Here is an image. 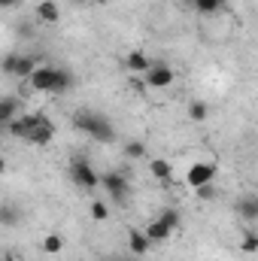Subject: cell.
I'll return each instance as SVG.
<instances>
[{"mask_svg": "<svg viewBox=\"0 0 258 261\" xmlns=\"http://www.w3.org/2000/svg\"><path fill=\"white\" fill-rule=\"evenodd\" d=\"M100 186L107 189V195L113 197L116 203H125L131 195V189H128V179L122 176V173H104L100 176Z\"/></svg>", "mask_w": 258, "mask_h": 261, "instance_id": "cell-6", "label": "cell"}, {"mask_svg": "<svg viewBox=\"0 0 258 261\" xmlns=\"http://www.w3.org/2000/svg\"><path fill=\"white\" fill-rule=\"evenodd\" d=\"M240 249H243V252H258V237L246 231V234H243V240H240Z\"/></svg>", "mask_w": 258, "mask_h": 261, "instance_id": "cell-23", "label": "cell"}, {"mask_svg": "<svg viewBox=\"0 0 258 261\" xmlns=\"http://www.w3.org/2000/svg\"><path fill=\"white\" fill-rule=\"evenodd\" d=\"M149 170H152V176H155L158 182H170V179H173V164H170L167 158H152V161H149Z\"/></svg>", "mask_w": 258, "mask_h": 261, "instance_id": "cell-13", "label": "cell"}, {"mask_svg": "<svg viewBox=\"0 0 258 261\" xmlns=\"http://www.w3.org/2000/svg\"><path fill=\"white\" fill-rule=\"evenodd\" d=\"M70 125L76 130H82V134H88V137H94V140H100V143H113V140H116V130L110 125V119L100 116V113H94V110H79V113H73Z\"/></svg>", "mask_w": 258, "mask_h": 261, "instance_id": "cell-2", "label": "cell"}, {"mask_svg": "<svg viewBox=\"0 0 258 261\" xmlns=\"http://www.w3.org/2000/svg\"><path fill=\"white\" fill-rule=\"evenodd\" d=\"M158 219H161V222H164L170 231H176V228H179V213H176V210H164Z\"/></svg>", "mask_w": 258, "mask_h": 261, "instance_id": "cell-21", "label": "cell"}, {"mask_svg": "<svg viewBox=\"0 0 258 261\" xmlns=\"http://www.w3.org/2000/svg\"><path fill=\"white\" fill-rule=\"evenodd\" d=\"M189 119H192V122H203V119H207V103H203V100L189 103Z\"/></svg>", "mask_w": 258, "mask_h": 261, "instance_id": "cell-19", "label": "cell"}, {"mask_svg": "<svg viewBox=\"0 0 258 261\" xmlns=\"http://www.w3.org/2000/svg\"><path fill=\"white\" fill-rule=\"evenodd\" d=\"M194 9L200 12V15H213V12H219V9H225V3L228 0H192Z\"/></svg>", "mask_w": 258, "mask_h": 261, "instance_id": "cell-17", "label": "cell"}, {"mask_svg": "<svg viewBox=\"0 0 258 261\" xmlns=\"http://www.w3.org/2000/svg\"><path fill=\"white\" fill-rule=\"evenodd\" d=\"M107 216H110V210H107V203H100V200H94V203H91V219H94V222H107Z\"/></svg>", "mask_w": 258, "mask_h": 261, "instance_id": "cell-22", "label": "cell"}, {"mask_svg": "<svg viewBox=\"0 0 258 261\" xmlns=\"http://www.w3.org/2000/svg\"><path fill=\"white\" fill-rule=\"evenodd\" d=\"M31 82V88L34 91H49V94H64V91H70L73 88V73L70 70H61V67H37V73L28 79Z\"/></svg>", "mask_w": 258, "mask_h": 261, "instance_id": "cell-1", "label": "cell"}, {"mask_svg": "<svg viewBox=\"0 0 258 261\" xmlns=\"http://www.w3.org/2000/svg\"><path fill=\"white\" fill-rule=\"evenodd\" d=\"M37 125H40V113H28V116H18L12 125H9V134L12 137H21V140H28L34 130H37Z\"/></svg>", "mask_w": 258, "mask_h": 261, "instance_id": "cell-8", "label": "cell"}, {"mask_svg": "<svg viewBox=\"0 0 258 261\" xmlns=\"http://www.w3.org/2000/svg\"><path fill=\"white\" fill-rule=\"evenodd\" d=\"M73 3H85V0H73Z\"/></svg>", "mask_w": 258, "mask_h": 261, "instance_id": "cell-28", "label": "cell"}, {"mask_svg": "<svg viewBox=\"0 0 258 261\" xmlns=\"http://www.w3.org/2000/svg\"><path fill=\"white\" fill-rule=\"evenodd\" d=\"M37 18H40V21H46V24L58 21V18H61L58 3H55V0H40V6H37Z\"/></svg>", "mask_w": 258, "mask_h": 261, "instance_id": "cell-14", "label": "cell"}, {"mask_svg": "<svg viewBox=\"0 0 258 261\" xmlns=\"http://www.w3.org/2000/svg\"><path fill=\"white\" fill-rule=\"evenodd\" d=\"M216 173H219V167H216L213 161H200V164H192V167H189L186 182H189L192 189H200V186H210V182L216 179Z\"/></svg>", "mask_w": 258, "mask_h": 261, "instance_id": "cell-5", "label": "cell"}, {"mask_svg": "<svg viewBox=\"0 0 258 261\" xmlns=\"http://www.w3.org/2000/svg\"><path fill=\"white\" fill-rule=\"evenodd\" d=\"M152 64H155V61H152L146 52H131L128 58H125V67H128L131 73H143V76L152 70Z\"/></svg>", "mask_w": 258, "mask_h": 261, "instance_id": "cell-12", "label": "cell"}, {"mask_svg": "<svg viewBox=\"0 0 258 261\" xmlns=\"http://www.w3.org/2000/svg\"><path fill=\"white\" fill-rule=\"evenodd\" d=\"M234 210H237V216H240L243 222H255V219H258V197H255V195L237 197Z\"/></svg>", "mask_w": 258, "mask_h": 261, "instance_id": "cell-10", "label": "cell"}, {"mask_svg": "<svg viewBox=\"0 0 258 261\" xmlns=\"http://www.w3.org/2000/svg\"><path fill=\"white\" fill-rule=\"evenodd\" d=\"M52 137H55V122L46 119V116H40V125H37V130L28 137V143H34V146H49Z\"/></svg>", "mask_w": 258, "mask_h": 261, "instance_id": "cell-9", "label": "cell"}, {"mask_svg": "<svg viewBox=\"0 0 258 261\" xmlns=\"http://www.w3.org/2000/svg\"><path fill=\"white\" fill-rule=\"evenodd\" d=\"M70 176H73V182H76L79 189H97V186H100L97 170H94L85 158H73V161H70Z\"/></svg>", "mask_w": 258, "mask_h": 261, "instance_id": "cell-3", "label": "cell"}, {"mask_svg": "<svg viewBox=\"0 0 258 261\" xmlns=\"http://www.w3.org/2000/svg\"><path fill=\"white\" fill-rule=\"evenodd\" d=\"M173 79H176V73L167 64H152V70L146 73V85L149 88H167V85H173Z\"/></svg>", "mask_w": 258, "mask_h": 261, "instance_id": "cell-7", "label": "cell"}, {"mask_svg": "<svg viewBox=\"0 0 258 261\" xmlns=\"http://www.w3.org/2000/svg\"><path fill=\"white\" fill-rule=\"evenodd\" d=\"M61 246H64V240H61L58 234H49V237L43 240V249H46L49 255H55V252H61Z\"/></svg>", "mask_w": 258, "mask_h": 261, "instance_id": "cell-20", "label": "cell"}, {"mask_svg": "<svg viewBox=\"0 0 258 261\" xmlns=\"http://www.w3.org/2000/svg\"><path fill=\"white\" fill-rule=\"evenodd\" d=\"M128 246L134 255H146L149 252V246H152V240L146 237V231H140V228H131L128 231Z\"/></svg>", "mask_w": 258, "mask_h": 261, "instance_id": "cell-11", "label": "cell"}, {"mask_svg": "<svg viewBox=\"0 0 258 261\" xmlns=\"http://www.w3.org/2000/svg\"><path fill=\"white\" fill-rule=\"evenodd\" d=\"M125 155H128L131 161H137V158H146V143H140V140H131L128 146H125Z\"/></svg>", "mask_w": 258, "mask_h": 261, "instance_id": "cell-18", "label": "cell"}, {"mask_svg": "<svg viewBox=\"0 0 258 261\" xmlns=\"http://www.w3.org/2000/svg\"><path fill=\"white\" fill-rule=\"evenodd\" d=\"M15 219H18L15 210H12L9 203H3V210H0V222H3V225H15Z\"/></svg>", "mask_w": 258, "mask_h": 261, "instance_id": "cell-24", "label": "cell"}, {"mask_svg": "<svg viewBox=\"0 0 258 261\" xmlns=\"http://www.w3.org/2000/svg\"><path fill=\"white\" fill-rule=\"evenodd\" d=\"M146 237H149L152 243H161V240H167V237H170V228H167L161 219H155V222H149V225H146Z\"/></svg>", "mask_w": 258, "mask_h": 261, "instance_id": "cell-16", "label": "cell"}, {"mask_svg": "<svg viewBox=\"0 0 258 261\" xmlns=\"http://www.w3.org/2000/svg\"><path fill=\"white\" fill-rule=\"evenodd\" d=\"M194 192H197L200 200H213V197H216V186L210 182V186H200V189H194Z\"/></svg>", "mask_w": 258, "mask_h": 261, "instance_id": "cell-25", "label": "cell"}, {"mask_svg": "<svg viewBox=\"0 0 258 261\" xmlns=\"http://www.w3.org/2000/svg\"><path fill=\"white\" fill-rule=\"evenodd\" d=\"M3 70L12 73V76H18V79H31L37 73V58L34 55H9L3 61Z\"/></svg>", "mask_w": 258, "mask_h": 261, "instance_id": "cell-4", "label": "cell"}, {"mask_svg": "<svg viewBox=\"0 0 258 261\" xmlns=\"http://www.w3.org/2000/svg\"><path fill=\"white\" fill-rule=\"evenodd\" d=\"M21 0H0V9H15Z\"/></svg>", "mask_w": 258, "mask_h": 261, "instance_id": "cell-26", "label": "cell"}, {"mask_svg": "<svg viewBox=\"0 0 258 261\" xmlns=\"http://www.w3.org/2000/svg\"><path fill=\"white\" fill-rule=\"evenodd\" d=\"M3 261H12V255H3Z\"/></svg>", "mask_w": 258, "mask_h": 261, "instance_id": "cell-27", "label": "cell"}, {"mask_svg": "<svg viewBox=\"0 0 258 261\" xmlns=\"http://www.w3.org/2000/svg\"><path fill=\"white\" fill-rule=\"evenodd\" d=\"M15 110H18V100L15 97H3L0 100V125L3 128H9L15 122Z\"/></svg>", "mask_w": 258, "mask_h": 261, "instance_id": "cell-15", "label": "cell"}, {"mask_svg": "<svg viewBox=\"0 0 258 261\" xmlns=\"http://www.w3.org/2000/svg\"><path fill=\"white\" fill-rule=\"evenodd\" d=\"M116 261H122V258H116Z\"/></svg>", "mask_w": 258, "mask_h": 261, "instance_id": "cell-29", "label": "cell"}]
</instances>
